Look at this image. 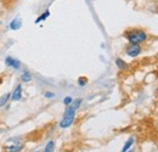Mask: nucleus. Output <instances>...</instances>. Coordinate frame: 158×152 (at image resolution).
I'll return each instance as SVG.
<instances>
[{
	"mask_svg": "<svg viewBox=\"0 0 158 152\" xmlns=\"http://www.w3.org/2000/svg\"><path fill=\"white\" fill-rule=\"evenodd\" d=\"M1 24H2V22H1V21H0V26H1Z\"/></svg>",
	"mask_w": 158,
	"mask_h": 152,
	"instance_id": "obj_20",
	"label": "nucleus"
},
{
	"mask_svg": "<svg viewBox=\"0 0 158 152\" xmlns=\"http://www.w3.org/2000/svg\"><path fill=\"white\" fill-rule=\"evenodd\" d=\"M124 53H125L127 56L131 57V58H135V57L141 55L142 46L140 44H128L125 46V49H124Z\"/></svg>",
	"mask_w": 158,
	"mask_h": 152,
	"instance_id": "obj_3",
	"label": "nucleus"
},
{
	"mask_svg": "<svg viewBox=\"0 0 158 152\" xmlns=\"http://www.w3.org/2000/svg\"><path fill=\"white\" fill-rule=\"evenodd\" d=\"M5 65H6L9 68L14 70V71H20L21 67H22V62H21L20 60L12 56L5 57Z\"/></svg>",
	"mask_w": 158,
	"mask_h": 152,
	"instance_id": "obj_4",
	"label": "nucleus"
},
{
	"mask_svg": "<svg viewBox=\"0 0 158 152\" xmlns=\"http://www.w3.org/2000/svg\"><path fill=\"white\" fill-rule=\"evenodd\" d=\"M24 149L23 142L21 144H6L4 146V152H22Z\"/></svg>",
	"mask_w": 158,
	"mask_h": 152,
	"instance_id": "obj_6",
	"label": "nucleus"
},
{
	"mask_svg": "<svg viewBox=\"0 0 158 152\" xmlns=\"http://www.w3.org/2000/svg\"><path fill=\"white\" fill-rule=\"evenodd\" d=\"M20 79L22 83H29V82L32 80V73H31L28 70H23V71L21 72Z\"/></svg>",
	"mask_w": 158,
	"mask_h": 152,
	"instance_id": "obj_11",
	"label": "nucleus"
},
{
	"mask_svg": "<svg viewBox=\"0 0 158 152\" xmlns=\"http://www.w3.org/2000/svg\"><path fill=\"white\" fill-rule=\"evenodd\" d=\"M50 15H51V14H50V10H49V9H46V10L44 11V12H41L39 16H38V17L35 19L34 23H35V24H39V23H41V22L46 21V19L50 17Z\"/></svg>",
	"mask_w": 158,
	"mask_h": 152,
	"instance_id": "obj_9",
	"label": "nucleus"
},
{
	"mask_svg": "<svg viewBox=\"0 0 158 152\" xmlns=\"http://www.w3.org/2000/svg\"><path fill=\"white\" fill-rule=\"evenodd\" d=\"M77 84H78L80 88L85 87V85L88 84V78H86V77H79L78 80H77Z\"/></svg>",
	"mask_w": 158,
	"mask_h": 152,
	"instance_id": "obj_15",
	"label": "nucleus"
},
{
	"mask_svg": "<svg viewBox=\"0 0 158 152\" xmlns=\"http://www.w3.org/2000/svg\"><path fill=\"white\" fill-rule=\"evenodd\" d=\"M9 28L11 31H20L22 28V19L20 17H15L14 19H11L9 23Z\"/></svg>",
	"mask_w": 158,
	"mask_h": 152,
	"instance_id": "obj_7",
	"label": "nucleus"
},
{
	"mask_svg": "<svg viewBox=\"0 0 158 152\" xmlns=\"http://www.w3.org/2000/svg\"><path fill=\"white\" fill-rule=\"evenodd\" d=\"M81 102H83L81 99H76V100H73V102L69 106H66L64 113L62 116V119H61V122L59 124V127L61 129H67L74 123L76 114H77V111L79 110Z\"/></svg>",
	"mask_w": 158,
	"mask_h": 152,
	"instance_id": "obj_1",
	"label": "nucleus"
},
{
	"mask_svg": "<svg viewBox=\"0 0 158 152\" xmlns=\"http://www.w3.org/2000/svg\"><path fill=\"white\" fill-rule=\"evenodd\" d=\"M114 65H116V67L118 68L119 71H127V70L129 68V65H128L122 57H117V58L114 60Z\"/></svg>",
	"mask_w": 158,
	"mask_h": 152,
	"instance_id": "obj_8",
	"label": "nucleus"
},
{
	"mask_svg": "<svg viewBox=\"0 0 158 152\" xmlns=\"http://www.w3.org/2000/svg\"><path fill=\"white\" fill-rule=\"evenodd\" d=\"M2 82H4V79H2V78H1V77H0V85H1V84H2Z\"/></svg>",
	"mask_w": 158,
	"mask_h": 152,
	"instance_id": "obj_18",
	"label": "nucleus"
},
{
	"mask_svg": "<svg viewBox=\"0 0 158 152\" xmlns=\"http://www.w3.org/2000/svg\"><path fill=\"white\" fill-rule=\"evenodd\" d=\"M55 96H56V94L52 93V91H45V93H44V97H45V99H54Z\"/></svg>",
	"mask_w": 158,
	"mask_h": 152,
	"instance_id": "obj_17",
	"label": "nucleus"
},
{
	"mask_svg": "<svg viewBox=\"0 0 158 152\" xmlns=\"http://www.w3.org/2000/svg\"><path fill=\"white\" fill-rule=\"evenodd\" d=\"M32 152H39V151H32Z\"/></svg>",
	"mask_w": 158,
	"mask_h": 152,
	"instance_id": "obj_21",
	"label": "nucleus"
},
{
	"mask_svg": "<svg viewBox=\"0 0 158 152\" xmlns=\"http://www.w3.org/2000/svg\"><path fill=\"white\" fill-rule=\"evenodd\" d=\"M124 38L127 39V41L129 44H142V43H146L148 36L147 33L143 31V29H140V28H131V29H128L124 32Z\"/></svg>",
	"mask_w": 158,
	"mask_h": 152,
	"instance_id": "obj_2",
	"label": "nucleus"
},
{
	"mask_svg": "<svg viewBox=\"0 0 158 152\" xmlns=\"http://www.w3.org/2000/svg\"><path fill=\"white\" fill-rule=\"evenodd\" d=\"M127 152H134L133 150H129V151H127Z\"/></svg>",
	"mask_w": 158,
	"mask_h": 152,
	"instance_id": "obj_19",
	"label": "nucleus"
},
{
	"mask_svg": "<svg viewBox=\"0 0 158 152\" xmlns=\"http://www.w3.org/2000/svg\"><path fill=\"white\" fill-rule=\"evenodd\" d=\"M10 100H11V93H6L0 96V108H4L5 106H7Z\"/></svg>",
	"mask_w": 158,
	"mask_h": 152,
	"instance_id": "obj_12",
	"label": "nucleus"
},
{
	"mask_svg": "<svg viewBox=\"0 0 158 152\" xmlns=\"http://www.w3.org/2000/svg\"><path fill=\"white\" fill-rule=\"evenodd\" d=\"M23 97V88H22V84H17L12 91H11V101L14 102H19L22 100Z\"/></svg>",
	"mask_w": 158,
	"mask_h": 152,
	"instance_id": "obj_5",
	"label": "nucleus"
},
{
	"mask_svg": "<svg viewBox=\"0 0 158 152\" xmlns=\"http://www.w3.org/2000/svg\"><path fill=\"white\" fill-rule=\"evenodd\" d=\"M73 100H74V99H73L72 96H66V97L63 99V101H62V102H63V105H64V106H69V105L73 102Z\"/></svg>",
	"mask_w": 158,
	"mask_h": 152,
	"instance_id": "obj_16",
	"label": "nucleus"
},
{
	"mask_svg": "<svg viewBox=\"0 0 158 152\" xmlns=\"http://www.w3.org/2000/svg\"><path fill=\"white\" fill-rule=\"evenodd\" d=\"M21 142H23V139L21 137V136H15V137H10L7 141H6V144H21Z\"/></svg>",
	"mask_w": 158,
	"mask_h": 152,
	"instance_id": "obj_14",
	"label": "nucleus"
},
{
	"mask_svg": "<svg viewBox=\"0 0 158 152\" xmlns=\"http://www.w3.org/2000/svg\"><path fill=\"white\" fill-rule=\"evenodd\" d=\"M55 149H56V144H55V141H54V140H50V141L46 142V145L44 146V150H43L41 152H54L55 151Z\"/></svg>",
	"mask_w": 158,
	"mask_h": 152,
	"instance_id": "obj_13",
	"label": "nucleus"
},
{
	"mask_svg": "<svg viewBox=\"0 0 158 152\" xmlns=\"http://www.w3.org/2000/svg\"><path fill=\"white\" fill-rule=\"evenodd\" d=\"M134 142H135L134 136H129V137H128V140L124 142V145H123L122 151H120V152H127V151H129V150H131V147H133Z\"/></svg>",
	"mask_w": 158,
	"mask_h": 152,
	"instance_id": "obj_10",
	"label": "nucleus"
}]
</instances>
